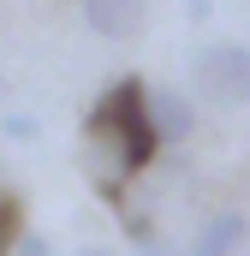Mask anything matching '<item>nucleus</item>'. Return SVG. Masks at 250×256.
Returning <instances> with one entry per match:
<instances>
[{"instance_id":"1","label":"nucleus","mask_w":250,"mask_h":256,"mask_svg":"<svg viewBox=\"0 0 250 256\" xmlns=\"http://www.w3.org/2000/svg\"><path fill=\"white\" fill-rule=\"evenodd\" d=\"M143 78H120L96 108H90V120H84V137H90V149H102L108 155V196L120 179H137L155 155H161V137L149 126V108H143Z\"/></svg>"},{"instance_id":"2","label":"nucleus","mask_w":250,"mask_h":256,"mask_svg":"<svg viewBox=\"0 0 250 256\" xmlns=\"http://www.w3.org/2000/svg\"><path fill=\"white\" fill-rule=\"evenodd\" d=\"M190 96L208 108H250V48L244 42H208L190 60Z\"/></svg>"},{"instance_id":"3","label":"nucleus","mask_w":250,"mask_h":256,"mask_svg":"<svg viewBox=\"0 0 250 256\" xmlns=\"http://www.w3.org/2000/svg\"><path fill=\"white\" fill-rule=\"evenodd\" d=\"M143 108H149V126H155L161 143H185L190 131H196V102H190L185 90L149 84V90H143Z\"/></svg>"},{"instance_id":"4","label":"nucleus","mask_w":250,"mask_h":256,"mask_svg":"<svg viewBox=\"0 0 250 256\" xmlns=\"http://www.w3.org/2000/svg\"><path fill=\"white\" fill-rule=\"evenodd\" d=\"M143 12H149V0H84V24L102 42H131L143 30Z\"/></svg>"},{"instance_id":"5","label":"nucleus","mask_w":250,"mask_h":256,"mask_svg":"<svg viewBox=\"0 0 250 256\" xmlns=\"http://www.w3.org/2000/svg\"><path fill=\"white\" fill-rule=\"evenodd\" d=\"M250 238V220L238 208H226V214H208L202 226H196V238H190V256H238Z\"/></svg>"},{"instance_id":"6","label":"nucleus","mask_w":250,"mask_h":256,"mask_svg":"<svg viewBox=\"0 0 250 256\" xmlns=\"http://www.w3.org/2000/svg\"><path fill=\"white\" fill-rule=\"evenodd\" d=\"M24 232H18V196H0V256H12Z\"/></svg>"},{"instance_id":"7","label":"nucleus","mask_w":250,"mask_h":256,"mask_svg":"<svg viewBox=\"0 0 250 256\" xmlns=\"http://www.w3.org/2000/svg\"><path fill=\"white\" fill-rule=\"evenodd\" d=\"M185 18H208V0H185Z\"/></svg>"},{"instance_id":"8","label":"nucleus","mask_w":250,"mask_h":256,"mask_svg":"<svg viewBox=\"0 0 250 256\" xmlns=\"http://www.w3.org/2000/svg\"><path fill=\"white\" fill-rule=\"evenodd\" d=\"M84 256H108V250H84Z\"/></svg>"},{"instance_id":"9","label":"nucleus","mask_w":250,"mask_h":256,"mask_svg":"<svg viewBox=\"0 0 250 256\" xmlns=\"http://www.w3.org/2000/svg\"><path fill=\"white\" fill-rule=\"evenodd\" d=\"M149 256H161V250H149Z\"/></svg>"}]
</instances>
